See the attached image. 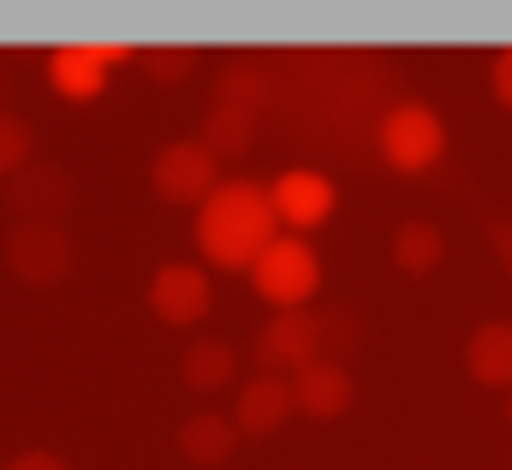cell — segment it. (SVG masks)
I'll return each mask as SVG.
<instances>
[{
  "instance_id": "cell-1",
  "label": "cell",
  "mask_w": 512,
  "mask_h": 470,
  "mask_svg": "<svg viewBox=\"0 0 512 470\" xmlns=\"http://www.w3.org/2000/svg\"><path fill=\"white\" fill-rule=\"evenodd\" d=\"M274 227H280L274 191L233 179V185H221V191L203 203V215H197V244H203V256L221 262V268H256L262 250L274 244Z\"/></svg>"
},
{
  "instance_id": "cell-2",
  "label": "cell",
  "mask_w": 512,
  "mask_h": 470,
  "mask_svg": "<svg viewBox=\"0 0 512 470\" xmlns=\"http://www.w3.org/2000/svg\"><path fill=\"white\" fill-rule=\"evenodd\" d=\"M376 137H382V155L399 167V173H423L435 155H441V119L435 108H423V102H393L376 125Z\"/></svg>"
},
{
  "instance_id": "cell-3",
  "label": "cell",
  "mask_w": 512,
  "mask_h": 470,
  "mask_svg": "<svg viewBox=\"0 0 512 470\" xmlns=\"http://www.w3.org/2000/svg\"><path fill=\"white\" fill-rule=\"evenodd\" d=\"M6 262H12L18 280L54 286V280L72 274V238H66L60 221H18V227L6 233Z\"/></svg>"
},
{
  "instance_id": "cell-4",
  "label": "cell",
  "mask_w": 512,
  "mask_h": 470,
  "mask_svg": "<svg viewBox=\"0 0 512 470\" xmlns=\"http://www.w3.org/2000/svg\"><path fill=\"white\" fill-rule=\"evenodd\" d=\"M322 286V262H316V250L304 244V238H274L268 250H262V262H256V292L268 298V304H304L310 292Z\"/></svg>"
},
{
  "instance_id": "cell-5",
  "label": "cell",
  "mask_w": 512,
  "mask_h": 470,
  "mask_svg": "<svg viewBox=\"0 0 512 470\" xmlns=\"http://www.w3.org/2000/svg\"><path fill=\"white\" fill-rule=\"evenodd\" d=\"M149 179H155V191H161L167 203H209V197L221 191V185H215V155H209L203 143H167V149L155 155Z\"/></svg>"
},
{
  "instance_id": "cell-6",
  "label": "cell",
  "mask_w": 512,
  "mask_h": 470,
  "mask_svg": "<svg viewBox=\"0 0 512 470\" xmlns=\"http://www.w3.org/2000/svg\"><path fill=\"white\" fill-rule=\"evenodd\" d=\"M316 357H322V328L304 310H274V322L256 334V363L268 375L274 369H310Z\"/></svg>"
},
{
  "instance_id": "cell-7",
  "label": "cell",
  "mask_w": 512,
  "mask_h": 470,
  "mask_svg": "<svg viewBox=\"0 0 512 470\" xmlns=\"http://www.w3.org/2000/svg\"><path fill=\"white\" fill-rule=\"evenodd\" d=\"M66 203H72V179L60 167H24L6 179V209L18 221H54L66 215Z\"/></svg>"
},
{
  "instance_id": "cell-8",
  "label": "cell",
  "mask_w": 512,
  "mask_h": 470,
  "mask_svg": "<svg viewBox=\"0 0 512 470\" xmlns=\"http://www.w3.org/2000/svg\"><path fill=\"white\" fill-rule=\"evenodd\" d=\"M149 310H155L161 322L185 328V322H197V316L209 310V280H203L191 262H167V268L149 280Z\"/></svg>"
},
{
  "instance_id": "cell-9",
  "label": "cell",
  "mask_w": 512,
  "mask_h": 470,
  "mask_svg": "<svg viewBox=\"0 0 512 470\" xmlns=\"http://www.w3.org/2000/svg\"><path fill=\"white\" fill-rule=\"evenodd\" d=\"M274 215L286 227H322L334 215V185L310 167H292V173L274 179Z\"/></svg>"
},
{
  "instance_id": "cell-10",
  "label": "cell",
  "mask_w": 512,
  "mask_h": 470,
  "mask_svg": "<svg viewBox=\"0 0 512 470\" xmlns=\"http://www.w3.org/2000/svg\"><path fill=\"white\" fill-rule=\"evenodd\" d=\"M48 78H54V90L60 96H72V102H90V96H102V84H108V54H102V42H66V48H54L48 54Z\"/></svg>"
},
{
  "instance_id": "cell-11",
  "label": "cell",
  "mask_w": 512,
  "mask_h": 470,
  "mask_svg": "<svg viewBox=\"0 0 512 470\" xmlns=\"http://www.w3.org/2000/svg\"><path fill=\"white\" fill-rule=\"evenodd\" d=\"M292 393H298V411H304V417H340V411L352 405V375H346L340 363L316 357L310 369L292 375Z\"/></svg>"
},
{
  "instance_id": "cell-12",
  "label": "cell",
  "mask_w": 512,
  "mask_h": 470,
  "mask_svg": "<svg viewBox=\"0 0 512 470\" xmlns=\"http://www.w3.org/2000/svg\"><path fill=\"white\" fill-rule=\"evenodd\" d=\"M292 411H298V393H292V381H280V375H256L251 387L239 393V429H251V435L280 429Z\"/></svg>"
},
{
  "instance_id": "cell-13",
  "label": "cell",
  "mask_w": 512,
  "mask_h": 470,
  "mask_svg": "<svg viewBox=\"0 0 512 470\" xmlns=\"http://www.w3.org/2000/svg\"><path fill=\"white\" fill-rule=\"evenodd\" d=\"M471 375L489 387H512V322H483L471 334Z\"/></svg>"
},
{
  "instance_id": "cell-14",
  "label": "cell",
  "mask_w": 512,
  "mask_h": 470,
  "mask_svg": "<svg viewBox=\"0 0 512 470\" xmlns=\"http://www.w3.org/2000/svg\"><path fill=\"white\" fill-rule=\"evenodd\" d=\"M179 453L197 459V465H221V459L233 453V423L215 417V411H197V417L179 429Z\"/></svg>"
},
{
  "instance_id": "cell-15",
  "label": "cell",
  "mask_w": 512,
  "mask_h": 470,
  "mask_svg": "<svg viewBox=\"0 0 512 470\" xmlns=\"http://www.w3.org/2000/svg\"><path fill=\"white\" fill-rule=\"evenodd\" d=\"M251 137H256V114H245V108L215 102L209 119H203V149H209V155H245Z\"/></svg>"
},
{
  "instance_id": "cell-16",
  "label": "cell",
  "mask_w": 512,
  "mask_h": 470,
  "mask_svg": "<svg viewBox=\"0 0 512 470\" xmlns=\"http://www.w3.org/2000/svg\"><path fill=\"white\" fill-rule=\"evenodd\" d=\"M393 262H399L405 274H429V268L441 262V233H435V221H405V227L393 233Z\"/></svg>"
},
{
  "instance_id": "cell-17",
  "label": "cell",
  "mask_w": 512,
  "mask_h": 470,
  "mask_svg": "<svg viewBox=\"0 0 512 470\" xmlns=\"http://www.w3.org/2000/svg\"><path fill=\"white\" fill-rule=\"evenodd\" d=\"M215 102H227V108H245L256 114L262 102H268V72L256 66V60H233L227 72H221V96Z\"/></svg>"
},
{
  "instance_id": "cell-18",
  "label": "cell",
  "mask_w": 512,
  "mask_h": 470,
  "mask_svg": "<svg viewBox=\"0 0 512 470\" xmlns=\"http://www.w3.org/2000/svg\"><path fill=\"white\" fill-rule=\"evenodd\" d=\"M233 346H221V340H197L191 352H185V381L191 387H221L227 375H233Z\"/></svg>"
},
{
  "instance_id": "cell-19",
  "label": "cell",
  "mask_w": 512,
  "mask_h": 470,
  "mask_svg": "<svg viewBox=\"0 0 512 470\" xmlns=\"http://www.w3.org/2000/svg\"><path fill=\"white\" fill-rule=\"evenodd\" d=\"M30 143H36V131H30L24 119L0 114V179H12V173L30 167Z\"/></svg>"
},
{
  "instance_id": "cell-20",
  "label": "cell",
  "mask_w": 512,
  "mask_h": 470,
  "mask_svg": "<svg viewBox=\"0 0 512 470\" xmlns=\"http://www.w3.org/2000/svg\"><path fill=\"white\" fill-rule=\"evenodd\" d=\"M316 328H322V357H328V363L352 357V346L364 340V328H358L352 310H328V316H316Z\"/></svg>"
},
{
  "instance_id": "cell-21",
  "label": "cell",
  "mask_w": 512,
  "mask_h": 470,
  "mask_svg": "<svg viewBox=\"0 0 512 470\" xmlns=\"http://www.w3.org/2000/svg\"><path fill=\"white\" fill-rule=\"evenodd\" d=\"M143 66H149V78L155 84H179V78H191L197 72V48H143Z\"/></svg>"
},
{
  "instance_id": "cell-22",
  "label": "cell",
  "mask_w": 512,
  "mask_h": 470,
  "mask_svg": "<svg viewBox=\"0 0 512 470\" xmlns=\"http://www.w3.org/2000/svg\"><path fill=\"white\" fill-rule=\"evenodd\" d=\"M489 78H495V96H501V102L512 108V48H501V54H495V66H489Z\"/></svg>"
},
{
  "instance_id": "cell-23",
  "label": "cell",
  "mask_w": 512,
  "mask_h": 470,
  "mask_svg": "<svg viewBox=\"0 0 512 470\" xmlns=\"http://www.w3.org/2000/svg\"><path fill=\"white\" fill-rule=\"evenodd\" d=\"M483 233H489V244L501 250V262L512 268V221H483Z\"/></svg>"
},
{
  "instance_id": "cell-24",
  "label": "cell",
  "mask_w": 512,
  "mask_h": 470,
  "mask_svg": "<svg viewBox=\"0 0 512 470\" xmlns=\"http://www.w3.org/2000/svg\"><path fill=\"white\" fill-rule=\"evenodd\" d=\"M6 470H66V465H60L54 453H18V459H12Z\"/></svg>"
},
{
  "instance_id": "cell-25",
  "label": "cell",
  "mask_w": 512,
  "mask_h": 470,
  "mask_svg": "<svg viewBox=\"0 0 512 470\" xmlns=\"http://www.w3.org/2000/svg\"><path fill=\"white\" fill-rule=\"evenodd\" d=\"M507 417H512V405H507Z\"/></svg>"
}]
</instances>
